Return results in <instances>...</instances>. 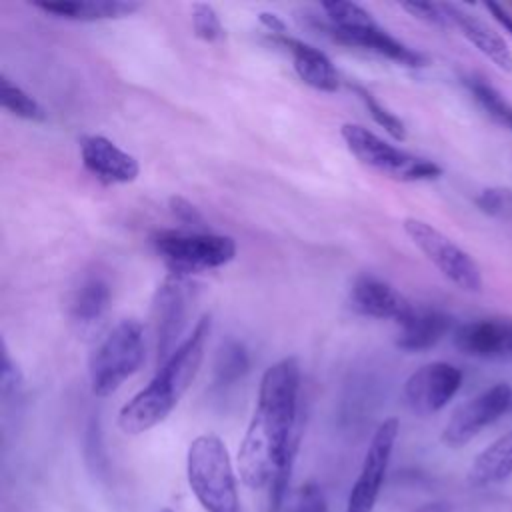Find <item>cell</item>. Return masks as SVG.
I'll use <instances>...</instances> for the list:
<instances>
[{
	"mask_svg": "<svg viewBox=\"0 0 512 512\" xmlns=\"http://www.w3.org/2000/svg\"><path fill=\"white\" fill-rule=\"evenodd\" d=\"M322 10L328 16L326 26L336 32H356V30L372 28L378 24L368 10H364L354 2L330 0V2H322Z\"/></svg>",
	"mask_w": 512,
	"mask_h": 512,
	"instance_id": "obj_23",
	"label": "cell"
},
{
	"mask_svg": "<svg viewBox=\"0 0 512 512\" xmlns=\"http://www.w3.org/2000/svg\"><path fill=\"white\" fill-rule=\"evenodd\" d=\"M110 284L102 276H88L74 292L70 314L80 324H92L108 310Z\"/></svg>",
	"mask_w": 512,
	"mask_h": 512,
	"instance_id": "obj_21",
	"label": "cell"
},
{
	"mask_svg": "<svg viewBox=\"0 0 512 512\" xmlns=\"http://www.w3.org/2000/svg\"><path fill=\"white\" fill-rule=\"evenodd\" d=\"M250 368V358L244 344L236 340H226L214 362V382L218 386H230L238 382Z\"/></svg>",
	"mask_w": 512,
	"mask_h": 512,
	"instance_id": "obj_22",
	"label": "cell"
},
{
	"mask_svg": "<svg viewBox=\"0 0 512 512\" xmlns=\"http://www.w3.org/2000/svg\"><path fill=\"white\" fill-rule=\"evenodd\" d=\"M466 88L470 90L472 98L476 100V104L500 126L512 130V104L488 82H484L482 78H466L464 80Z\"/></svg>",
	"mask_w": 512,
	"mask_h": 512,
	"instance_id": "obj_24",
	"label": "cell"
},
{
	"mask_svg": "<svg viewBox=\"0 0 512 512\" xmlns=\"http://www.w3.org/2000/svg\"><path fill=\"white\" fill-rule=\"evenodd\" d=\"M462 372L450 362H428L416 368L404 382L402 396L406 406L418 416L442 410L460 390Z\"/></svg>",
	"mask_w": 512,
	"mask_h": 512,
	"instance_id": "obj_10",
	"label": "cell"
},
{
	"mask_svg": "<svg viewBox=\"0 0 512 512\" xmlns=\"http://www.w3.org/2000/svg\"><path fill=\"white\" fill-rule=\"evenodd\" d=\"M34 8L52 14L56 18L80 20V22H96L110 18L130 16L140 8L136 2L122 0H64V2H34Z\"/></svg>",
	"mask_w": 512,
	"mask_h": 512,
	"instance_id": "obj_19",
	"label": "cell"
},
{
	"mask_svg": "<svg viewBox=\"0 0 512 512\" xmlns=\"http://www.w3.org/2000/svg\"><path fill=\"white\" fill-rule=\"evenodd\" d=\"M192 28L194 36L204 42H220L224 38V28L216 10L206 2L192 4Z\"/></svg>",
	"mask_w": 512,
	"mask_h": 512,
	"instance_id": "obj_28",
	"label": "cell"
},
{
	"mask_svg": "<svg viewBox=\"0 0 512 512\" xmlns=\"http://www.w3.org/2000/svg\"><path fill=\"white\" fill-rule=\"evenodd\" d=\"M0 102L10 114L22 120H30V122L46 120L44 108L18 84H14L8 76H0Z\"/></svg>",
	"mask_w": 512,
	"mask_h": 512,
	"instance_id": "obj_25",
	"label": "cell"
},
{
	"mask_svg": "<svg viewBox=\"0 0 512 512\" xmlns=\"http://www.w3.org/2000/svg\"><path fill=\"white\" fill-rule=\"evenodd\" d=\"M402 10H406L410 16L424 20L432 26H448V16L444 12L442 4H432V2H402Z\"/></svg>",
	"mask_w": 512,
	"mask_h": 512,
	"instance_id": "obj_31",
	"label": "cell"
},
{
	"mask_svg": "<svg viewBox=\"0 0 512 512\" xmlns=\"http://www.w3.org/2000/svg\"><path fill=\"white\" fill-rule=\"evenodd\" d=\"M300 390V364L294 356L274 362L260 378L258 400L238 450V468L246 486L262 488L298 444L296 412Z\"/></svg>",
	"mask_w": 512,
	"mask_h": 512,
	"instance_id": "obj_1",
	"label": "cell"
},
{
	"mask_svg": "<svg viewBox=\"0 0 512 512\" xmlns=\"http://www.w3.org/2000/svg\"><path fill=\"white\" fill-rule=\"evenodd\" d=\"M188 484L206 512H242L226 444L208 432L192 440L186 458Z\"/></svg>",
	"mask_w": 512,
	"mask_h": 512,
	"instance_id": "obj_3",
	"label": "cell"
},
{
	"mask_svg": "<svg viewBox=\"0 0 512 512\" xmlns=\"http://www.w3.org/2000/svg\"><path fill=\"white\" fill-rule=\"evenodd\" d=\"M80 158L84 168L104 184H128L140 174L138 160L100 134L80 140Z\"/></svg>",
	"mask_w": 512,
	"mask_h": 512,
	"instance_id": "obj_13",
	"label": "cell"
},
{
	"mask_svg": "<svg viewBox=\"0 0 512 512\" xmlns=\"http://www.w3.org/2000/svg\"><path fill=\"white\" fill-rule=\"evenodd\" d=\"M210 334V316L204 314L192 332L178 344L170 358L158 368L154 378L134 394L118 412V428L124 434H142L160 424L180 402L192 384L204 358Z\"/></svg>",
	"mask_w": 512,
	"mask_h": 512,
	"instance_id": "obj_2",
	"label": "cell"
},
{
	"mask_svg": "<svg viewBox=\"0 0 512 512\" xmlns=\"http://www.w3.org/2000/svg\"><path fill=\"white\" fill-rule=\"evenodd\" d=\"M350 306L362 316L396 320L398 324L414 310L392 284L370 274H360L354 280L350 288Z\"/></svg>",
	"mask_w": 512,
	"mask_h": 512,
	"instance_id": "obj_14",
	"label": "cell"
},
{
	"mask_svg": "<svg viewBox=\"0 0 512 512\" xmlns=\"http://www.w3.org/2000/svg\"><path fill=\"white\" fill-rule=\"evenodd\" d=\"M512 474V430L486 446L468 470V482L476 488L504 482Z\"/></svg>",
	"mask_w": 512,
	"mask_h": 512,
	"instance_id": "obj_20",
	"label": "cell"
},
{
	"mask_svg": "<svg viewBox=\"0 0 512 512\" xmlns=\"http://www.w3.org/2000/svg\"><path fill=\"white\" fill-rule=\"evenodd\" d=\"M398 430H400V422L394 416L386 418L376 428L368 444V450L364 454L360 474L348 494L346 512H372L386 476V468L398 438Z\"/></svg>",
	"mask_w": 512,
	"mask_h": 512,
	"instance_id": "obj_9",
	"label": "cell"
},
{
	"mask_svg": "<svg viewBox=\"0 0 512 512\" xmlns=\"http://www.w3.org/2000/svg\"><path fill=\"white\" fill-rule=\"evenodd\" d=\"M350 88L358 94V98L364 102V106H366V110L370 112V116L374 118V122L378 124V126H382L394 140H404L406 138V126H404V122L394 114V112H390L386 106H382L376 98H374V94L372 92H368L364 86H360V84H350Z\"/></svg>",
	"mask_w": 512,
	"mask_h": 512,
	"instance_id": "obj_26",
	"label": "cell"
},
{
	"mask_svg": "<svg viewBox=\"0 0 512 512\" xmlns=\"http://www.w3.org/2000/svg\"><path fill=\"white\" fill-rule=\"evenodd\" d=\"M340 134L348 150L364 166L388 178L402 180V182H422V180H434L442 174V168L436 162L414 156L382 140L380 136H376L374 132H370L360 124H350V122L342 124Z\"/></svg>",
	"mask_w": 512,
	"mask_h": 512,
	"instance_id": "obj_5",
	"label": "cell"
},
{
	"mask_svg": "<svg viewBox=\"0 0 512 512\" xmlns=\"http://www.w3.org/2000/svg\"><path fill=\"white\" fill-rule=\"evenodd\" d=\"M454 346L482 360H512V320L480 318L456 326L452 336Z\"/></svg>",
	"mask_w": 512,
	"mask_h": 512,
	"instance_id": "obj_12",
	"label": "cell"
},
{
	"mask_svg": "<svg viewBox=\"0 0 512 512\" xmlns=\"http://www.w3.org/2000/svg\"><path fill=\"white\" fill-rule=\"evenodd\" d=\"M486 6V10L490 12V16L512 36V14H508L502 6H498L496 2H486L484 4Z\"/></svg>",
	"mask_w": 512,
	"mask_h": 512,
	"instance_id": "obj_34",
	"label": "cell"
},
{
	"mask_svg": "<svg viewBox=\"0 0 512 512\" xmlns=\"http://www.w3.org/2000/svg\"><path fill=\"white\" fill-rule=\"evenodd\" d=\"M152 244L178 276L226 266L236 256V242L230 236L210 232L160 230L152 236Z\"/></svg>",
	"mask_w": 512,
	"mask_h": 512,
	"instance_id": "obj_6",
	"label": "cell"
},
{
	"mask_svg": "<svg viewBox=\"0 0 512 512\" xmlns=\"http://www.w3.org/2000/svg\"><path fill=\"white\" fill-rule=\"evenodd\" d=\"M144 360V328L136 318L120 320L94 348L88 360L90 388L94 396L116 392Z\"/></svg>",
	"mask_w": 512,
	"mask_h": 512,
	"instance_id": "obj_4",
	"label": "cell"
},
{
	"mask_svg": "<svg viewBox=\"0 0 512 512\" xmlns=\"http://www.w3.org/2000/svg\"><path fill=\"white\" fill-rule=\"evenodd\" d=\"M258 20L260 24L274 36V34H288L286 32V24L280 20L278 14H272V12H260L258 14Z\"/></svg>",
	"mask_w": 512,
	"mask_h": 512,
	"instance_id": "obj_33",
	"label": "cell"
},
{
	"mask_svg": "<svg viewBox=\"0 0 512 512\" xmlns=\"http://www.w3.org/2000/svg\"><path fill=\"white\" fill-rule=\"evenodd\" d=\"M474 204L480 212L512 224V188L504 186H492L484 188L476 198Z\"/></svg>",
	"mask_w": 512,
	"mask_h": 512,
	"instance_id": "obj_27",
	"label": "cell"
},
{
	"mask_svg": "<svg viewBox=\"0 0 512 512\" xmlns=\"http://www.w3.org/2000/svg\"><path fill=\"white\" fill-rule=\"evenodd\" d=\"M182 278L184 276L178 274L166 276L158 284L152 298L156 360L160 366L178 348L176 340L180 338L186 324V286Z\"/></svg>",
	"mask_w": 512,
	"mask_h": 512,
	"instance_id": "obj_11",
	"label": "cell"
},
{
	"mask_svg": "<svg viewBox=\"0 0 512 512\" xmlns=\"http://www.w3.org/2000/svg\"><path fill=\"white\" fill-rule=\"evenodd\" d=\"M512 410V386L508 382H496L494 386L482 390L474 398L456 406L450 414L444 430L442 444L448 448H462L474 436H478L486 426L500 420Z\"/></svg>",
	"mask_w": 512,
	"mask_h": 512,
	"instance_id": "obj_8",
	"label": "cell"
},
{
	"mask_svg": "<svg viewBox=\"0 0 512 512\" xmlns=\"http://www.w3.org/2000/svg\"><path fill=\"white\" fill-rule=\"evenodd\" d=\"M404 232L426 256V260L432 262L436 270L456 288L464 292L482 290V270L478 262L438 228L420 218H406Z\"/></svg>",
	"mask_w": 512,
	"mask_h": 512,
	"instance_id": "obj_7",
	"label": "cell"
},
{
	"mask_svg": "<svg viewBox=\"0 0 512 512\" xmlns=\"http://www.w3.org/2000/svg\"><path fill=\"white\" fill-rule=\"evenodd\" d=\"M272 42L284 46L292 54L294 70L300 76V80L320 92H336L340 86L338 72L330 58L320 52L318 48L296 40L288 34H274Z\"/></svg>",
	"mask_w": 512,
	"mask_h": 512,
	"instance_id": "obj_15",
	"label": "cell"
},
{
	"mask_svg": "<svg viewBox=\"0 0 512 512\" xmlns=\"http://www.w3.org/2000/svg\"><path fill=\"white\" fill-rule=\"evenodd\" d=\"M442 6L448 16V22L454 24L496 68H500L502 72H512V50L496 30H492L486 22L472 16L470 12H464L460 6Z\"/></svg>",
	"mask_w": 512,
	"mask_h": 512,
	"instance_id": "obj_16",
	"label": "cell"
},
{
	"mask_svg": "<svg viewBox=\"0 0 512 512\" xmlns=\"http://www.w3.org/2000/svg\"><path fill=\"white\" fill-rule=\"evenodd\" d=\"M288 512H328V504L322 488L316 482H306L298 490Z\"/></svg>",
	"mask_w": 512,
	"mask_h": 512,
	"instance_id": "obj_30",
	"label": "cell"
},
{
	"mask_svg": "<svg viewBox=\"0 0 512 512\" xmlns=\"http://www.w3.org/2000/svg\"><path fill=\"white\" fill-rule=\"evenodd\" d=\"M454 326L450 314L432 308H414L402 322L396 346L404 352H422L436 346Z\"/></svg>",
	"mask_w": 512,
	"mask_h": 512,
	"instance_id": "obj_17",
	"label": "cell"
},
{
	"mask_svg": "<svg viewBox=\"0 0 512 512\" xmlns=\"http://www.w3.org/2000/svg\"><path fill=\"white\" fill-rule=\"evenodd\" d=\"M168 208H170V212H172L182 224H186V226H196V228H202V226H204V218H202L200 210H198L192 202H188L186 198H182V196H170Z\"/></svg>",
	"mask_w": 512,
	"mask_h": 512,
	"instance_id": "obj_32",
	"label": "cell"
},
{
	"mask_svg": "<svg viewBox=\"0 0 512 512\" xmlns=\"http://www.w3.org/2000/svg\"><path fill=\"white\" fill-rule=\"evenodd\" d=\"M416 512H452V506L448 502H428L420 506Z\"/></svg>",
	"mask_w": 512,
	"mask_h": 512,
	"instance_id": "obj_35",
	"label": "cell"
},
{
	"mask_svg": "<svg viewBox=\"0 0 512 512\" xmlns=\"http://www.w3.org/2000/svg\"><path fill=\"white\" fill-rule=\"evenodd\" d=\"M158 512H172V510H170V508H160Z\"/></svg>",
	"mask_w": 512,
	"mask_h": 512,
	"instance_id": "obj_36",
	"label": "cell"
},
{
	"mask_svg": "<svg viewBox=\"0 0 512 512\" xmlns=\"http://www.w3.org/2000/svg\"><path fill=\"white\" fill-rule=\"evenodd\" d=\"M326 30V34L332 36V40L340 42V44H346V46H356V48H362V50H370L378 56H384L392 62H398L402 66H410V68H416V66H424L426 64V58L408 48L406 44H402L400 40H396L394 36H390L384 28H380L378 24L372 26V28H364V30H356V32H336V30H330L328 26H322Z\"/></svg>",
	"mask_w": 512,
	"mask_h": 512,
	"instance_id": "obj_18",
	"label": "cell"
},
{
	"mask_svg": "<svg viewBox=\"0 0 512 512\" xmlns=\"http://www.w3.org/2000/svg\"><path fill=\"white\" fill-rule=\"evenodd\" d=\"M296 446H292L288 450V454L280 460V464L276 466L272 478H270V494H268V512H280L284 506V498L288 492V484H290V472L294 466V456H296Z\"/></svg>",
	"mask_w": 512,
	"mask_h": 512,
	"instance_id": "obj_29",
	"label": "cell"
}]
</instances>
